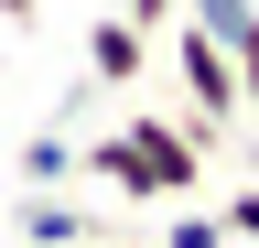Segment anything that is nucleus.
Here are the masks:
<instances>
[{
	"mask_svg": "<svg viewBox=\"0 0 259 248\" xmlns=\"http://www.w3.org/2000/svg\"><path fill=\"white\" fill-rule=\"evenodd\" d=\"M76 162L108 183V194H130V205H184L194 183H205V151L184 140V119H151V108H130L119 130H97Z\"/></svg>",
	"mask_w": 259,
	"mask_h": 248,
	"instance_id": "nucleus-1",
	"label": "nucleus"
},
{
	"mask_svg": "<svg viewBox=\"0 0 259 248\" xmlns=\"http://www.w3.org/2000/svg\"><path fill=\"white\" fill-rule=\"evenodd\" d=\"M141 76H151V33L119 22V11H97L87 22V86H141Z\"/></svg>",
	"mask_w": 259,
	"mask_h": 248,
	"instance_id": "nucleus-2",
	"label": "nucleus"
},
{
	"mask_svg": "<svg viewBox=\"0 0 259 248\" xmlns=\"http://www.w3.org/2000/svg\"><path fill=\"white\" fill-rule=\"evenodd\" d=\"M76 237H97L87 205H65V194H32L22 205V248H76Z\"/></svg>",
	"mask_w": 259,
	"mask_h": 248,
	"instance_id": "nucleus-3",
	"label": "nucleus"
},
{
	"mask_svg": "<svg viewBox=\"0 0 259 248\" xmlns=\"http://www.w3.org/2000/svg\"><path fill=\"white\" fill-rule=\"evenodd\" d=\"M65 173H87V162H76V140H54V130H32V151H22V183H32V194H54Z\"/></svg>",
	"mask_w": 259,
	"mask_h": 248,
	"instance_id": "nucleus-4",
	"label": "nucleus"
},
{
	"mask_svg": "<svg viewBox=\"0 0 259 248\" xmlns=\"http://www.w3.org/2000/svg\"><path fill=\"white\" fill-rule=\"evenodd\" d=\"M248 11H259V0H184V22H194V33H216V43H227V33H238V22H248Z\"/></svg>",
	"mask_w": 259,
	"mask_h": 248,
	"instance_id": "nucleus-5",
	"label": "nucleus"
},
{
	"mask_svg": "<svg viewBox=\"0 0 259 248\" xmlns=\"http://www.w3.org/2000/svg\"><path fill=\"white\" fill-rule=\"evenodd\" d=\"M162 248H238V237H227V216H173Z\"/></svg>",
	"mask_w": 259,
	"mask_h": 248,
	"instance_id": "nucleus-6",
	"label": "nucleus"
},
{
	"mask_svg": "<svg viewBox=\"0 0 259 248\" xmlns=\"http://www.w3.org/2000/svg\"><path fill=\"white\" fill-rule=\"evenodd\" d=\"M227 54H238V86H248V108H259V11L227 33Z\"/></svg>",
	"mask_w": 259,
	"mask_h": 248,
	"instance_id": "nucleus-7",
	"label": "nucleus"
},
{
	"mask_svg": "<svg viewBox=\"0 0 259 248\" xmlns=\"http://www.w3.org/2000/svg\"><path fill=\"white\" fill-rule=\"evenodd\" d=\"M119 22H141V33H173V22H184V0H119Z\"/></svg>",
	"mask_w": 259,
	"mask_h": 248,
	"instance_id": "nucleus-8",
	"label": "nucleus"
},
{
	"mask_svg": "<svg viewBox=\"0 0 259 248\" xmlns=\"http://www.w3.org/2000/svg\"><path fill=\"white\" fill-rule=\"evenodd\" d=\"M216 216H227V237H259V183H238V194H227Z\"/></svg>",
	"mask_w": 259,
	"mask_h": 248,
	"instance_id": "nucleus-9",
	"label": "nucleus"
},
{
	"mask_svg": "<svg viewBox=\"0 0 259 248\" xmlns=\"http://www.w3.org/2000/svg\"><path fill=\"white\" fill-rule=\"evenodd\" d=\"M0 22H11V33H22V22H44V0H0Z\"/></svg>",
	"mask_w": 259,
	"mask_h": 248,
	"instance_id": "nucleus-10",
	"label": "nucleus"
},
{
	"mask_svg": "<svg viewBox=\"0 0 259 248\" xmlns=\"http://www.w3.org/2000/svg\"><path fill=\"white\" fill-rule=\"evenodd\" d=\"M76 248H119V237H76Z\"/></svg>",
	"mask_w": 259,
	"mask_h": 248,
	"instance_id": "nucleus-11",
	"label": "nucleus"
}]
</instances>
